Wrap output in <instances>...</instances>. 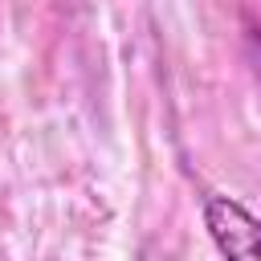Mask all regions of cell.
<instances>
[{
	"label": "cell",
	"mask_w": 261,
	"mask_h": 261,
	"mask_svg": "<svg viewBox=\"0 0 261 261\" xmlns=\"http://www.w3.org/2000/svg\"><path fill=\"white\" fill-rule=\"evenodd\" d=\"M249 41H253V49H257V57H261V29H253V37H249Z\"/></svg>",
	"instance_id": "cell-2"
},
{
	"label": "cell",
	"mask_w": 261,
	"mask_h": 261,
	"mask_svg": "<svg viewBox=\"0 0 261 261\" xmlns=\"http://www.w3.org/2000/svg\"><path fill=\"white\" fill-rule=\"evenodd\" d=\"M204 228L224 261H261V220L228 196H204Z\"/></svg>",
	"instance_id": "cell-1"
}]
</instances>
